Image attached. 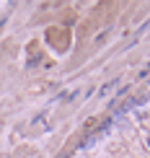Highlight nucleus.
I'll list each match as a JSON object with an SVG mask.
<instances>
[{"instance_id": "1", "label": "nucleus", "mask_w": 150, "mask_h": 158, "mask_svg": "<svg viewBox=\"0 0 150 158\" xmlns=\"http://www.w3.org/2000/svg\"><path fill=\"white\" fill-rule=\"evenodd\" d=\"M116 83H119V81H116V78H114V81H111V83H106V85H101V96H106V94H109V91H111V88H114V85H116Z\"/></svg>"}, {"instance_id": "2", "label": "nucleus", "mask_w": 150, "mask_h": 158, "mask_svg": "<svg viewBox=\"0 0 150 158\" xmlns=\"http://www.w3.org/2000/svg\"><path fill=\"white\" fill-rule=\"evenodd\" d=\"M145 145H148V148H150V135H145Z\"/></svg>"}]
</instances>
